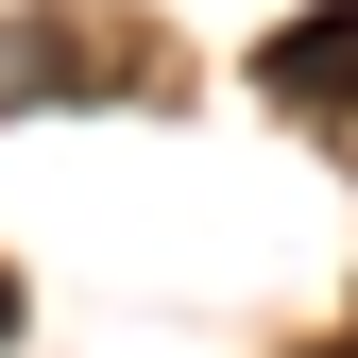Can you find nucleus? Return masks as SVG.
Instances as JSON below:
<instances>
[{
    "label": "nucleus",
    "mask_w": 358,
    "mask_h": 358,
    "mask_svg": "<svg viewBox=\"0 0 358 358\" xmlns=\"http://www.w3.org/2000/svg\"><path fill=\"white\" fill-rule=\"evenodd\" d=\"M341 358H358V324H341Z\"/></svg>",
    "instance_id": "2"
},
{
    "label": "nucleus",
    "mask_w": 358,
    "mask_h": 358,
    "mask_svg": "<svg viewBox=\"0 0 358 358\" xmlns=\"http://www.w3.org/2000/svg\"><path fill=\"white\" fill-rule=\"evenodd\" d=\"M256 85L307 120V137H358V0H307V17L256 34Z\"/></svg>",
    "instance_id": "1"
}]
</instances>
